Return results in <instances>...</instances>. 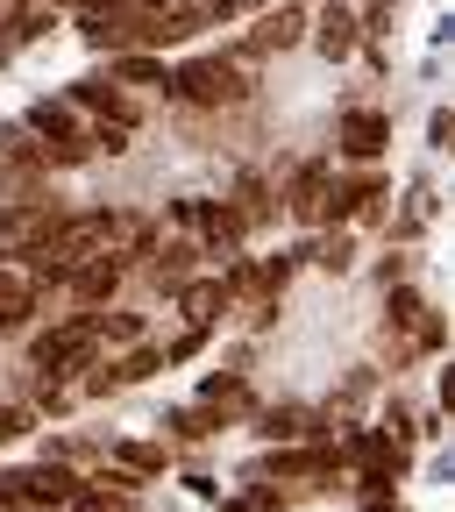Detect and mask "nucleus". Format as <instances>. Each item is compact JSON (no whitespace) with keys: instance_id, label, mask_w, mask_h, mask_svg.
Segmentation results:
<instances>
[{"instance_id":"nucleus-1","label":"nucleus","mask_w":455,"mask_h":512,"mask_svg":"<svg viewBox=\"0 0 455 512\" xmlns=\"http://www.w3.org/2000/svg\"><path fill=\"white\" fill-rule=\"evenodd\" d=\"M171 93L185 107H235L249 86H242V72H235L228 57H185L178 72H171Z\"/></svg>"},{"instance_id":"nucleus-2","label":"nucleus","mask_w":455,"mask_h":512,"mask_svg":"<svg viewBox=\"0 0 455 512\" xmlns=\"http://www.w3.org/2000/svg\"><path fill=\"white\" fill-rule=\"evenodd\" d=\"M0 498H8L15 512H57V505H72V498H79V477L64 470V463H36V470L0 477Z\"/></svg>"},{"instance_id":"nucleus-3","label":"nucleus","mask_w":455,"mask_h":512,"mask_svg":"<svg viewBox=\"0 0 455 512\" xmlns=\"http://www.w3.org/2000/svg\"><path fill=\"white\" fill-rule=\"evenodd\" d=\"M29 356H36V370H43V377L86 370V363H93V313H72V320H64V328L36 335V342H29Z\"/></svg>"},{"instance_id":"nucleus-4","label":"nucleus","mask_w":455,"mask_h":512,"mask_svg":"<svg viewBox=\"0 0 455 512\" xmlns=\"http://www.w3.org/2000/svg\"><path fill=\"white\" fill-rule=\"evenodd\" d=\"M335 143H342V157L370 164L384 143H392V121H384L377 107H349V114H342V128H335Z\"/></svg>"},{"instance_id":"nucleus-5","label":"nucleus","mask_w":455,"mask_h":512,"mask_svg":"<svg viewBox=\"0 0 455 512\" xmlns=\"http://www.w3.org/2000/svg\"><path fill=\"white\" fill-rule=\"evenodd\" d=\"M313 43L328 50V57H349V50H356V15L342 8V0H328V8L313 15Z\"/></svg>"},{"instance_id":"nucleus-6","label":"nucleus","mask_w":455,"mask_h":512,"mask_svg":"<svg viewBox=\"0 0 455 512\" xmlns=\"http://www.w3.org/2000/svg\"><path fill=\"white\" fill-rule=\"evenodd\" d=\"M384 192V178H349V185H328V200H320V221H349V214H363L370 200Z\"/></svg>"},{"instance_id":"nucleus-7","label":"nucleus","mask_w":455,"mask_h":512,"mask_svg":"<svg viewBox=\"0 0 455 512\" xmlns=\"http://www.w3.org/2000/svg\"><path fill=\"white\" fill-rule=\"evenodd\" d=\"M320 200H328V164L313 157V164L292 171V214L299 221H320Z\"/></svg>"},{"instance_id":"nucleus-8","label":"nucleus","mask_w":455,"mask_h":512,"mask_svg":"<svg viewBox=\"0 0 455 512\" xmlns=\"http://www.w3.org/2000/svg\"><path fill=\"white\" fill-rule=\"evenodd\" d=\"M72 292H79L86 306L114 299V292H121V264H114V256H93V264H79V271H72Z\"/></svg>"},{"instance_id":"nucleus-9","label":"nucleus","mask_w":455,"mask_h":512,"mask_svg":"<svg viewBox=\"0 0 455 512\" xmlns=\"http://www.w3.org/2000/svg\"><path fill=\"white\" fill-rule=\"evenodd\" d=\"M79 107H100L114 128H128V121H136V100H128L121 86H107V79H86V86H79Z\"/></svg>"},{"instance_id":"nucleus-10","label":"nucleus","mask_w":455,"mask_h":512,"mask_svg":"<svg viewBox=\"0 0 455 512\" xmlns=\"http://www.w3.org/2000/svg\"><path fill=\"white\" fill-rule=\"evenodd\" d=\"M256 434H264V441H299V434H320V413H306V406H271Z\"/></svg>"},{"instance_id":"nucleus-11","label":"nucleus","mask_w":455,"mask_h":512,"mask_svg":"<svg viewBox=\"0 0 455 512\" xmlns=\"http://www.w3.org/2000/svg\"><path fill=\"white\" fill-rule=\"evenodd\" d=\"M29 313H36V292L22 278H0V335H22Z\"/></svg>"},{"instance_id":"nucleus-12","label":"nucleus","mask_w":455,"mask_h":512,"mask_svg":"<svg viewBox=\"0 0 455 512\" xmlns=\"http://www.w3.org/2000/svg\"><path fill=\"white\" fill-rule=\"evenodd\" d=\"M150 370H164V349H136V356L107 363V370L93 377V392H107V384H136V377H150Z\"/></svg>"},{"instance_id":"nucleus-13","label":"nucleus","mask_w":455,"mask_h":512,"mask_svg":"<svg viewBox=\"0 0 455 512\" xmlns=\"http://www.w3.org/2000/svg\"><path fill=\"white\" fill-rule=\"evenodd\" d=\"M43 22H50V0H22V8H15L8 22H0V29H8V36H0V57H8L15 43H29V36H36Z\"/></svg>"},{"instance_id":"nucleus-14","label":"nucleus","mask_w":455,"mask_h":512,"mask_svg":"<svg viewBox=\"0 0 455 512\" xmlns=\"http://www.w3.org/2000/svg\"><path fill=\"white\" fill-rule=\"evenodd\" d=\"M285 43H299V15H292V8L264 15V22H256V36H249V50H285Z\"/></svg>"},{"instance_id":"nucleus-15","label":"nucleus","mask_w":455,"mask_h":512,"mask_svg":"<svg viewBox=\"0 0 455 512\" xmlns=\"http://www.w3.org/2000/svg\"><path fill=\"white\" fill-rule=\"evenodd\" d=\"M114 463H121L128 477H157V470H164V448H150V441H121Z\"/></svg>"},{"instance_id":"nucleus-16","label":"nucleus","mask_w":455,"mask_h":512,"mask_svg":"<svg viewBox=\"0 0 455 512\" xmlns=\"http://www.w3.org/2000/svg\"><path fill=\"white\" fill-rule=\"evenodd\" d=\"M313 470H335L328 448H299V456H271V477H313Z\"/></svg>"},{"instance_id":"nucleus-17","label":"nucleus","mask_w":455,"mask_h":512,"mask_svg":"<svg viewBox=\"0 0 455 512\" xmlns=\"http://www.w3.org/2000/svg\"><path fill=\"white\" fill-rule=\"evenodd\" d=\"M150 271H157V285H164V292H178V285H185V271H192V242H171Z\"/></svg>"},{"instance_id":"nucleus-18","label":"nucleus","mask_w":455,"mask_h":512,"mask_svg":"<svg viewBox=\"0 0 455 512\" xmlns=\"http://www.w3.org/2000/svg\"><path fill=\"white\" fill-rule=\"evenodd\" d=\"M228 292L221 285H178V306L192 313V320H200V328H207V320H214V306H221Z\"/></svg>"},{"instance_id":"nucleus-19","label":"nucleus","mask_w":455,"mask_h":512,"mask_svg":"<svg viewBox=\"0 0 455 512\" xmlns=\"http://www.w3.org/2000/svg\"><path fill=\"white\" fill-rule=\"evenodd\" d=\"M171 427H178L185 441H207V434H214V427H228V420H221L214 406H185V413H171Z\"/></svg>"},{"instance_id":"nucleus-20","label":"nucleus","mask_w":455,"mask_h":512,"mask_svg":"<svg viewBox=\"0 0 455 512\" xmlns=\"http://www.w3.org/2000/svg\"><path fill=\"white\" fill-rule=\"evenodd\" d=\"M143 320L136 313H93V342H136Z\"/></svg>"},{"instance_id":"nucleus-21","label":"nucleus","mask_w":455,"mask_h":512,"mask_svg":"<svg viewBox=\"0 0 455 512\" xmlns=\"http://www.w3.org/2000/svg\"><path fill=\"white\" fill-rule=\"evenodd\" d=\"M29 128H36V136H50V143H72V107H50V100H43V107L29 114Z\"/></svg>"},{"instance_id":"nucleus-22","label":"nucleus","mask_w":455,"mask_h":512,"mask_svg":"<svg viewBox=\"0 0 455 512\" xmlns=\"http://www.w3.org/2000/svg\"><path fill=\"white\" fill-rule=\"evenodd\" d=\"M392 320H399V328H413V335H420V328H427L434 313H427V299H420V292H406V285H399V292H392Z\"/></svg>"},{"instance_id":"nucleus-23","label":"nucleus","mask_w":455,"mask_h":512,"mask_svg":"<svg viewBox=\"0 0 455 512\" xmlns=\"http://www.w3.org/2000/svg\"><path fill=\"white\" fill-rule=\"evenodd\" d=\"M114 72H121L128 86H157V79L171 86V72H164V64H157V57H121V64H114Z\"/></svg>"},{"instance_id":"nucleus-24","label":"nucleus","mask_w":455,"mask_h":512,"mask_svg":"<svg viewBox=\"0 0 455 512\" xmlns=\"http://www.w3.org/2000/svg\"><path fill=\"white\" fill-rule=\"evenodd\" d=\"M29 434V413L22 406H0V441H22Z\"/></svg>"},{"instance_id":"nucleus-25","label":"nucleus","mask_w":455,"mask_h":512,"mask_svg":"<svg viewBox=\"0 0 455 512\" xmlns=\"http://www.w3.org/2000/svg\"><path fill=\"white\" fill-rule=\"evenodd\" d=\"M200 342H207V328H192V335H178V342L164 349V363H185V356H200Z\"/></svg>"},{"instance_id":"nucleus-26","label":"nucleus","mask_w":455,"mask_h":512,"mask_svg":"<svg viewBox=\"0 0 455 512\" xmlns=\"http://www.w3.org/2000/svg\"><path fill=\"white\" fill-rule=\"evenodd\" d=\"M93 150H107V157H121V150H128V128H100V136H93Z\"/></svg>"},{"instance_id":"nucleus-27","label":"nucleus","mask_w":455,"mask_h":512,"mask_svg":"<svg viewBox=\"0 0 455 512\" xmlns=\"http://www.w3.org/2000/svg\"><path fill=\"white\" fill-rule=\"evenodd\" d=\"M86 8V22H100V15H114V8H128V0H79Z\"/></svg>"},{"instance_id":"nucleus-28","label":"nucleus","mask_w":455,"mask_h":512,"mask_svg":"<svg viewBox=\"0 0 455 512\" xmlns=\"http://www.w3.org/2000/svg\"><path fill=\"white\" fill-rule=\"evenodd\" d=\"M221 512H264V505H249V498H235V505H221Z\"/></svg>"},{"instance_id":"nucleus-29","label":"nucleus","mask_w":455,"mask_h":512,"mask_svg":"<svg viewBox=\"0 0 455 512\" xmlns=\"http://www.w3.org/2000/svg\"><path fill=\"white\" fill-rule=\"evenodd\" d=\"M370 512H392V505H384V498H370Z\"/></svg>"}]
</instances>
